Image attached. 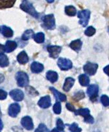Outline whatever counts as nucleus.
Masks as SVG:
<instances>
[{"label":"nucleus","instance_id":"23","mask_svg":"<svg viewBox=\"0 0 109 132\" xmlns=\"http://www.w3.org/2000/svg\"><path fill=\"white\" fill-rule=\"evenodd\" d=\"M35 35H34V32L32 30H27L25 31L24 33L23 34V35L22 36V39L23 40L26 41L28 40V39H31V38H34Z\"/></svg>","mask_w":109,"mask_h":132},{"label":"nucleus","instance_id":"16","mask_svg":"<svg viewBox=\"0 0 109 132\" xmlns=\"http://www.w3.org/2000/svg\"><path fill=\"white\" fill-rule=\"evenodd\" d=\"M82 46V42H81V39H76V40H74L73 42H71V44H69V47L71 48L72 50H74V51H79L81 50Z\"/></svg>","mask_w":109,"mask_h":132},{"label":"nucleus","instance_id":"17","mask_svg":"<svg viewBox=\"0 0 109 132\" xmlns=\"http://www.w3.org/2000/svg\"><path fill=\"white\" fill-rule=\"evenodd\" d=\"M75 79L72 78H67L65 79L64 84L63 86V89L65 92H69L75 84Z\"/></svg>","mask_w":109,"mask_h":132},{"label":"nucleus","instance_id":"18","mask_svg":"<svg viewBox=\"0 0 109 132\" xmlns=\"http://www.w3.org/2000/svg\"><path fill=\"white\" fill-rule=\"evenodd\" d=\"M1 33L3 36L6 38H11L13 36V30L6 26H1Z\"/></svg>","mask_w":109,"mask_h":132},{"label":"nucleus","instance_id":"25","mask_svg":"<svg viewBox=\"0 0 109 132\" xmlns=\"http://www.w3.org/2000/svg\"><path fill=\"white\" fill-rule=\"evenodd\" d=\"M76 115H81L84 118L90 115V110L88 109H80L75 112Z\"/></svg>","mask_w":109,"mask_h":132},{"label":"nucleus","instance_id":"13","mask_svg":"<svg viewBox=\"0 0 109 132\" xmlns=\"http://www.w3.org/2000/svg\"><path fill=\"white\" fill-rule=\"evenodd\" d=\"M38 105L43 109H47L51 105V99L50 96L46 95L41 97L38 101Z\"/></svg>","mask_w":109,"mask_h":132},{"label":"nucleus","instance_id":"6","mask_svg":"<svg viewBox=\"0 0 109 132\" xmlns=\"http://www.w3.org/2000/svg\"><path fill=\"white\" fill-rule=\"evenodd\" d=\"M57 66L62 70H68L73 67V63L67 59L60 58L57 61Z\"/></svg>","mask_w":109,"mask_h":132},{"label":"nucleus","instance_id":"40","mask_svg":"<svg viewBox=\"0 0 109 132\" xmlns=\"http://www.w3.org/2000/svg\"><path fill=\"white\" fill-rule=\"evenodd\" d=\"M3 129V123H2V121L1 120V130Z\"/></svg>","mask_w":109,"mask_h":132},{"label":"nucleus","instance_id":"32","mask_svg":"<svg viewBox=\"0 0 109 132\" xmlns=\"http://www.w3.org/2000/svg\"><path fill=\"white\" fill-rule=\"evenodd\" d=\"M35 132H49V130L45 124L41 123L38 128L35 129Z\"/></svg>","mask_w":109,"mask_h":132},{"label":"nucleus","instance_id":"29","mask_svg":"<svg viewBox=\"0 0 109 132\" xmlns=\"http://www.w3.org/2000/svg\"><path fill=\"white\" fill-rule=\"evenodd\" d=\"M85 97V94L82 91H78V92H76L73 96V99L75 100L76 101H78L79 100H81V99H84Z\"/></svg>","mask_w":109,"mask_h":132},{"label":"nucleus","instance_id":"37","mask_svg":"<svg viewBox=\"0 0 109 132\" xmlns=\"http://www.w3.org/2000/svg\"><path fill=\"white\" fill-rule=\"evenodd\" d=\"M66 107L68 110H70V111H72V112H75V111H76V110H75V107H74L73 105H72L71 103H67Z\"/></svg>","mask_w":109,"mask_h":132},{"label":"nucleus","instance_id":"33","mask_svg":"<svg viewBox=\"0 0 109 132\" xmlns=\"http://www.w3.org/2000/svg\"><path fill=\"white\" fill-rule=\"evenodd\" d=\"M101 102L102 103L103 106H109V98L107 95H103L101 97Z\"/></svg>","mask_w":109,"mask_h":132},{"label":"nucleus","instance_id":"26","mask_svg":"<svg viewBox=\"0 0 109 132\" xmlns=\"http://www.w3.org/2000/svg\"><path fill=\"white\" fill-rule=\"evenodd\" d=\"M34 40L35 42L38 43V44L43 43L45 41V34L43 32H39L35 35Z\"/></svg>","mask_w":109,"mask_h":132},{"label":"nucleus","instance_id":"28","mask_svg":"<svg viewBox=\"0 0 109 132\" xmlns=\"http://www.w3.org/2000/svg\"><path fill=\"white\" fill-rule=\"evenodd\" d=\"M69 131L70 132H81L82 131V129L81 128H79L78 124L75 122L72 123L71 125L69 126Z\"/></svg>","mask_w":109,"mask_h":132},{"label":"nucleus","instance_id":"8","mask_svg":"<svg viewBox=\"0 0 109 132\" xmlns=\"http://www.w3.org/2000/svg\"><path fill=\"white\" fill-rule=\"evenodd\" d=\"M47 51L50 54V57L53 59H56L58 57V55L62 51V47L57 45H50L47 47Z\"/></svg>","mask_w":109,"mask_h":132},{"label":"nucleus","instance_id":"39","mask_svg":"<svg viewBox=\"0 0 109 132\" xmlns=\"http://www.w3.org/2000/svg\"><path fill=\"white\" fill-rule=\"evenodd\" d=\"M51 132H64V131H61L58 130V129H56V128H54V129H53L52 131H51Z\"/></svg>","mask_w":109,"mask_h":132},{"label":"nucleus","instance_id":"1","mask_svg":"<svg viewBox=\"0 0 109 132\" xmlns=\"http://www.w3.org/2000/svg\"><path fill=\"white\" fill-rule=\"evenodd\" d=\"M20 9L26 12V13H28L30 15L33 16V17L36 18V19L39 18L38 13L36 11L35 8L33 7L32 3H31L28 1H22L21 5H20Z\"/></svg>","mask_w":109,"mask_h":132},{"label":"nucleus","instance_id":"5","mask_svg":"<svg viewBox=\"0 0 109 132\" xmlns=\"http://www.w3.org/2000/svg\"><path fill=\"white\" fill-rule=\"evenodd\" d=\"M98 92H99V87L97 85H90L87 89V94L90 98V100L93 102L96 101L98 96Z\"/></svg>","mask_w":109,"mask_h":132},{"label":"nucleus","instance_id":"34","mask_svg":"<svg viewBox=\"0 0 109 132\" xmlns=\"http://www.w3.org/2000/svg\"><path fill=\"white\" fill-rule=\"evenodd\" d=\"M56 125H57V129L58 130L61 131H64V128H65V125L63 123V121L60 119L58 118L57 120V122H56Z\"/></svg>","mask_w":109,"mask_h":132},{"label":"nucleus","instance_id":"31","mask_svg":"<svg viewBox=\"0 0 109 132\" xmlns=\"http://www.w3.org/2000/svg\"><path fill=\"white\" fill-rule=\"evenodd\" d=\"M95 32H96V30H95V29L93 27V26H89V27L85 30L84 33L87 36H92L95 34Z\"/></svg>","mask_w":109,"mask_h":132},{"label":"nucleus","instance_id":"12","mask_svg":"<svg viewBox=\"0 0 109 132\" xmlns=\"http://www.w3.org/2000/svg\"><path fill=\"white\" fill-rule=\"evenodd\" d=\"M20 106L17 103H13L9 106V115L13 118L16 117L18 113L20 112Z\"/></svg>","mask_w":109,"mask_h":132},{"label":"nucleus","instance_id":"41","mask_svg":"<svg viewBox=\"0 0 109 132\" xmlns=\"http://www.w3.org/2000/svg\"><path fill=\"white\" fill-rule=\"evenodd\" d=\"M48 2H49V3H52V2H54V1H47Z\"/></svg>","mask_w":109,"mask_h":132},{"label":"nucleus","instance_id":"4","mask_svg":"<svg viewBox=\"0 0 109 132\" xmlns=\"http://www.w3.org/2000/svg\"><path fill=\"white\" fill-rule=\"evenodd\" d=\"M16 79L18 86L24 87L27 86L29 84V78L26 73L24 72H18L16 74Z\"/></svg>","mask_w":109,"mask_h":132},{"label":"nucleus","instance_id":"7","mask_svg":"<svg viewBox=\"0 0 109 132\" xmlns=\"http://www.w3.org/2000/svg\"><path fill=\"white\" fill-rule=\"evenodd\" d=\"M98 68V65L95 63L88 62L83 67L84 71L90 76H93L96 73Z\"/></svg>","mask_w":109,"mask_h":132},{"label":"nucleus","instance_id":"22","mask_svg":"<svg viewBox=\"0 0 109 132\" xmlns=\"http://www.w3.org/2000/svg\"><path fill=\"white\" fill-rule=\"evenodd\" d=\"M65 12L66 15H68V16H73L76 15V9L74 6H66L65 9Z\"/></svg>","mask_w":109,"mask_h":132},{"label":"nucleus","instance_id":"21","mask_svg":"<svg viewBox=\"0 0 109 132\" xmlns=\"http://www.w3.org/2000/svg\"><path fill=\"white\" fill-rule=\"evenodd\" d=\"M78 81L82 86H87L90 84L89 78L85 74H81L79 76Z\"/></svg>","mask_w":109,"mask_h":132},{"label":"nucleus","instance_id":"20","mask_svg":"<svg viewBox=\"0 0 109 132\" xmlns=\"http://www.w3.org/2000/svg\"><path fill=\"white\" fill-rule=\"evenodd\" d=\"M46 78L51 83H54L58 79V74L56 72L50 70L46 72Z\"/></svg>","mask_w":109,"mask_h":132},{"label":"nucleus","instance_id":"38","mask_svg":"<svg viewBox=\"0 0 109 132\" xmlns=\"http://www.w3.org/2000/svg\"><path fill=\"white\" fill-rule=\"evenodd\" d=\"M104 72H105V74H106L109 76V65L106 66V67L104 68Z\"/></svg>","mask_w":109,"mask_h":132},{"label":"nucleus","instance_id":"14","mask_svg":"<svg viewBox=\"0 0 109 132\" xmlns=\"http://www.w3.org/2000/svg\"><path fill=\"white\" fill-rule=\"evenodd\" d=\"M50 91L52 92V93H53V95H54L55 98H56V100L57 101V102L66 101L67 100L66 96L64 94H63V93H60V92H59L58 91H57L54 87H50Z\"/></svg>","mask_w":109,"mask_h":132},{"label":"nucleus","instance_id":"3","mask_svg":"<svg viewBox=\"0 0 109 132\" xmlns=\"http://www.w3.org/2000/svg\"><path fill=\"white\" fill-rule=\"evenodd\" d=\"M90 11L88 9L82 10L78 13V17L80 19L79 24L85 27L88 25L90 17Z\"/></svg>","mask_w":109,"mask_h":132},{"label":"nucleus","instance_id":"15","mask_svg":"<svg viewBox=\"0 0 109 132\" xmlns=\"http://www.w3.org/2000/svg\"><path fill=\"white\" fill-rule=\"evenodd\" d=\"M44 69V66L38 62H33L31 65V70L33 73H40Z\"/></svg>","mask_w":109,"mask_h":132},{"label":"nucleus","instance_id":"24","mask_svg":"<svg viewBox=\"0 0 109 132\" xmlns=\"http://www.w3.org/2000/svg\"><path fill=\"white\" fill-rule=\"evenodd\" d=\"M0 62H1L0 65H1V67H2V68L7 67L9 64V59H8V57L5 54H3V53H1V60H0Z\"/></svg>","mask_w":109,"mask_h":132},{"label":"nucleus","instance_id":"30","mask_svg":"<svg viewBox=\"0 0 109 132\" xmlns=\"http://www.w3.org/2000/svg\"><path fill=\"white\" fill-rule=\"evenodd\" d=\"M53 110L55 114H60L62 111V106H61V103L60 102H57L54 104L53 106Z\"/></svg>","mask_w":109,"mask_h":132},{"label":"nucleus","instance_id":"19","mask_svg":"<svg viewBox=\"0 0 109 132\" xmlns=\"http://www.w3.org/2000/svg\"><path fill=\"white\" fill-rule=\"evenodd\" d=\"M17 61L21 64H24L28 62V56H27V54L24 51H22L21 53L18 54V55L17 56Z\"/></svg>","mask_w":109,"mask_h":132},{"label":"nucleus","instance_id":"36","mask_svg":"<svg viewBox=\"0 0 109 132\" xmlns=\"http://www.w3.org/2000/svg\"><path fill=\"white\" fill-rule=\"evenodd\" d=\"M7 95V92H5L4 90L3 89L0 90V99H1V100H4L5 99H6Z\"/></svg>","mask_w":109,"mask_h":132},{"label":"nucleus","instance_id":"10","mask_svg":"<svg viewBox=\"0 0 109 132\" xmlns=\"http://www.w3.org/2000/svg\"><path fill=\"white\" fill-rule=\"evenodd\" d=\"M9 94H10L11 97L15 101H21L23 100L24 97V94L23 92L20 89H18L12 90Z\"/></svg>","mask_w":109,"mask_h":132},{"label":"nucleus","instance_id":"2","mask_svg":"<svg viewBox=\"0 0 109 132\" xmlns=\"http://www.w3.org/2000/svg\"><path fill=\"white\" fill-rule=\"evenodd\" d=\"M43 26L48 30H53L56 28L54 16L52 14L45 16L43 19Z\"/></svg>","mask_w":109,"mask_h":132},{"label":"nucleus","instance_id":"27","mask_svg":"<svg viewBox=\"0 0 109 132\" xmlns=\"http://www.w3.org/2000/svg\"><path fill=\"white\" fill-rule=\"evenodd\" d=\"M14 3H15V1H1L0 2L1 8L4 9V8L12 7Z\"/></svg>","mask_w":109,"mask_h":132},{"label":"nucleus","instance_id":"9","mask_svg":"<svg viewBox=\"0 0 109 132\" xmlns=\"http://www.w3.org/2000/svg\"><path fill=\"white\" fill-rule=\"evenodd\" d=\"M17 47V44L14 41H7L5 45H1V50L6 53H11Z\"/></svg>","mask_w":109,"mask_h":132},{"label":"nucleus","instance_id":"35","mask_svg":"<svg viewBox=\"0 0 109 132\" xmlns=\"http://www.w3.org/2000/svg\"><path fill=\"white\" fill-rule=\"evenodd\" d=\"M84 121L86 123L92 124V123H93V122H94V118H93V116H91V115L90 114L88 115V116H86V117L84 118Z\"/></svg>","mask_w":109,"mask_h":132},{"label":"nucleus","instance_id":"11","mask_svg":"<svg viewBox=\"0 0 109 132\" xmlns=\"http://www.w3.org/2000/svg\"><path fill=\"white\" fill-rule=\"evenodd\" d=\"M22 126L27 130H32L33 128V123L32 118L29 116H24L21 120Z\"/></svg>","mask_w":109,"mask_h":132}]
</instances>
